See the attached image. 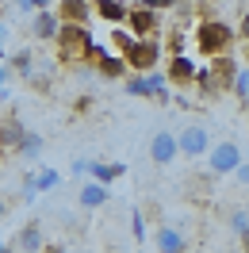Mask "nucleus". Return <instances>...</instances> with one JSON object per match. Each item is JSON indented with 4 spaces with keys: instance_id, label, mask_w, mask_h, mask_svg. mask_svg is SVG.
<instances>
[{
    "instance_id": "20e7f679",
    "label": "nucleus",
    "mask_w": 249,
    "mask_h": 253,
    "mask_svg": "<svg viewBox=\"0 0 249 253\" xmlns=\"http://www.w3.org/2000/svg\"><path fill=\"white\" fill-rule=\"evenodd\" d=\"M126 92L138 96V100H161V104H172L165 69H150V73H134V77H126Z\"/></svg>"
},
{
    "instance_id": "f8f14e48",
    "label": "nucleus",
    "mask_w": 249,
    "mask_h": 253,
    "mask_svg": "<svg viewBox=\"0 0 249 253\" xmlns=\"http://www.w3.org/2000/svg\"><path fill=\"white\" fill-rule=\"evenodd\" d=\"M58 27H62V19L54 16V8H39V12H31V35H35V39L54 42V39H58Z\"/></svg>"
},
{
    "instance_id": "72a5a7b5",
    "label": "nucleus",
    "mask_w": 249,
    "mask_h": 253,
    "mask_svg": "<svg viewBox=\"0 0 249 253\" xmlns=\"http://www.w3.org/2000/svg\"><path fill=\"white\" fill-rule=\"evenodd\" d=\"M4 253H19V250H16V246H8V250H4Z\"/></svg>"
},
{
    "instance_id": "4c0bfd02",
    "label": "nucleus",
    "mask_w": 249,
    "mask_h": 253,
    "mask_svg": "<svg viewBox=\"0 0 249 253\" xmlns=\"http://www.w3.org/2000/svg\"><path fill=\"white\" fill-rule=\"evenodd\" d=\"M0 154H4V150H0Z\"/></svg>"
},
{
    "instance_id": "dca6fc26",
    "label": "nucleus",
    "mask_w": 249,
    "mask_h": 253,
    "mask_svg": "<svg viewBox=\"0 0 249 253\" xmlns=\"http://www.w3.org/2000/svg\"><path fill=\"white\" fill-rule=\"evenodd\" d=\"M157 250L161 253H188V238H184V230H176V226H169V222H161L157 226Z\"/></svg>"
},
{
    "instance_id": "5701e85b",
    "label": "nucleus",
    "mask_w": 249,
    "mask_h": 253,
    "mask_svg": "<svg viewBox=\"0 0 249 253\" xmlns=\"http://www.w3.org/2000/svg\"><path fill=\"white\" fill-rule=\"evenodd\" d=\"M58 184H62V173H58V169L35 173V188H39V192H50V188H58Z\"/></svg>"
},
{
    "instance_id": "9b49d317",
    "label": "nucleus",
    "mask_w": 249,
    "mask_h": 253,
    "mask_svg": "<svg viewBox=\"0 0 249 253\" xmlns=\"http://www.w3.org/2000/svg\"><path fill=\"white\" fill-rule=\"evenodd\" d=\"M88 62L96 65V73H100V77H108V81H119V77H126V62L119 58V54H108V50H96V46H92Z\"/></svg>"
},
{
    "instance_id": "423d86ee",
    "label": "nucleus",
    "mask_w": 249,
    "mask_h": 253,
    "mask_svg": "<svg viewBox=\"0 0 249 253\" xmlns=\"http://www.w3.org/2000/svg\"><path fill=\"white\" fill-rule=\"evenodd\" d=\"M176 150L184 154V158H203L207 150H211V130L203 123H188L176 130Z\"/></svg>"
},
{
    "instance_id": "f704fd0d",
    "label": "nucleus",
    "mask_w": 249,
    "mask_h": 253,
    "mask_svg": "<svg viewBox=\"0 0 249 253\" xmlns=\"http://www.w3.org/2000/svg\"><path fill=\"white\" fill-rule=\"evenodd\" d=\"M4 58H8V54H4V46H0V62H4Z\"/></svg>"
},
{
    "instance_id": "e433bc0d",
    "label": "nucleus",
    "mask_w": 249,
    "mask_h": 253,
    "mask_svg": "<svg viewBox=\"0 0 249 253\" xmlns=\"http://www.w3.org/2000/svg\"><path fill=\"white\" fill-rule=\"evenodd\" d=\"M203 4H218V0H203Z\"/></svg>"
},
{
    "instance_id": "f3484780",
    "label": "nucleus",
    "mask_w": 249,
    "mask_h": 253,
    "mask_svg": "<svg viewBox=\"0 0 249 253\" xmlns=\"http://www.w3.org/2000/svg\"><path fill=\"white\" fill-rule=\"evenodd\" d=\"M16 250H19V253H42V250H46V238H42V226H39V222H27V226H19V234H16Z\"/></svg>"
},
{
    "instance_id": "cd10ccee",
    "label": "nucleus",
    "mask_w": 249,
    "mask_h": 253,
    "mask_svg": "<svg viewBox=\"0 0 249 253\" xmlns=\"http://www.w3.org/2000/svg\"><path fill=\"white\" fill-rule=\"evenodd\" d=\"M234 35H238V39H242V42H249V12H246V16H242V23H238V27H234Z\"/></svg>"
},
{
    "instance_id": "c756f323",
    "label": "nucleus",
    "mask_w": 249,
    "mask_h": 253,
    "mask_svg": "<svg viewBox=\"0 0 249 253\" xmlns=\"http://www.w3.org/2000/svg\"><path fill=\"white\" fill-rule=\"evenodd\" d=\"M238 238H242V253H249V230H242Z\"/></svg>"
},
{
    "instance_id": "ddd939ff",
    "label": "nucleus",
    "mask_w": 249,
    "mask_h": 253,
    "mask_svg": "<svg viewBox=\"0 0 249 253\" xmlns=\"http://www.w3.org/2000/svg\"><path fill=\"white\" fill-rule=\"evenodd\" d=\"M54 16L62 19V23H84V27H88V19H92V0H58Z\"/></svg>"
},
{
    "instance_id": "f03ea898",
    "label": "nucleus",
    "mask_w": 249,
    "mask_h": 253,
    "mask_svg": "<svg viewBox=\"0 0 249 253\" xmlns=\"http://www.w3.org/2000/svg\"><path fill=\"white\" fill-rule=\"evenodd\" d=\"M119 58H123L134 73H150V69L161 65L165 50H161V39H130V42L119 50Z\"/></svg>"
},
{
    "instance_id": "39448f33",
    "label": "nucleus",
    "mask_w": 249,
    "mask_h": 253,
    "mask_svg": "<svg viewBox=\"0 0 249 253\" xmlns=\"http://www.w3.org/2000/svg\"><path fill=\"white\" fill-rule=\"evenodd\" d=\"M242 165V146L238 142H218L207 150V173L211 176H230Z\"/></svg>"
},
{
    "instance_id": "b1692460",
    "label": "nucleus",
    "mask_w": 249,
    "mask_h": 253,
    "mask_svg": "<svg viewBox=\"0 0 249 253\" xmlns=\"http://www.w3.org/2000/svg\"><path fill=\"white\" fill-rule=\"evenodd\" d=\"M230 230H234V234L249 230V211H246V207H230Z\"/></svg>"
},
{
    "instance_id": "a878e982",
    "label": "nucleus",
    "mask_w": 249,
    "mask_h": 253,
    "mask_svg": "<svg viewBox=\"0 0 249 253\" xmlns=\"http://www.w3.org/2000/svg\"><path fill=\"white\" fill-rule=\"evenodd\" d=\"M19 12H39V8H50V0H16Z\"/></svg>"
},
{
    "instance_id": "6e6552de",
    "label": "nucleus",
    "mask_w": 249,
    "mask_h": 253,
    "mask_svg": "<svg viewBox=\"0 0 249 253\" xmlns=\"http://www.w3.org/2000/svg\"><path fill=\"white\" fill-rule=\"evenodd\" d=\"M196 58L192 54H184V50H176V54H169V69H165V77H169V84H180V88H188L192 81H196Z\"/></svg>"
},
{
    "instance_id": "412c9836",
    "label": "nucleus",
    "mask_w": 249,
    "mask_h": 253,
    "mask_svg": "<svg viewBox=\"0 0 249 253\" xmlns=\"http://www.w3.org/2000/svg\"><path fill=\"white\" fill-rule=\"evenodd\" d=\"M230 92L242 100V108H249V65H238V73H234V84Z\"/></svg>"
},
{
    "instance_id": "c85d7f7f",
    "label": "nucleus",
    "mask_w": 249,
    "mask_h": 253,
    "mask_svg": "<svg viewBox=\"0 0 249 253\" xmlns=\"http://www.w3.org/2000/svg\"><path fill=\"white\" fill-rule=\"evenodd\" d=\"M4 81H8V62H0V96H4Z\"/></svg>"
},
{
    "instance_id": "2eb2a0df",
    "label": "nucleus",
    "mask_w": 249,
    "mask_h": 253,
    "mask_svg": "<svg viewBox=\"0 0 249 253\" xmlns=\"http://www.w3.org/2000/svg\"><path fill=\"white\" fill-rule=\"evenodd\" d=\"M84 173L92 176V180H100V184H115V180H123L126 165H119V161H84Z\"/></svg>"
},
{
    "instance_id": "2f4dec72",
    "label": "nucleus",
    "mask_w": 249,
    "mask_h": 253,
    "mask_svg": "<svg viewBox=\"0 0 249 253\" xmlns=\"http://www.w3.org/2000/svg\"><path fill=\"white\" fill-rule=\"evenodd\" d=\"M4 39H8V27H4V23H0V46H4Z\"/></svg>"
},
{
    "instance_id": "0eeeda50",
    "label": "nucleus",
    "mask_w": 249,
    "mask_h": 253,
    "mask_svg": "<svg viewBox=\"0 0 249 253\" xmlns=\"http://www.w3.org/2000/svg\"><path fill=\"white\" fill-rule=\"evenodd\" d=\"M123 27H130L134 39H157V35H161V12H150V8L134 4V8L126 12Z\"/></svg>"
},
{
    "instance_id": "f257e3e1",
    "label": "nucleus",
    "mask_w": 249,
    "mask_h": 253,
    "mask_svg": "<svg viewBox=\"0 0 249 253\" xmlns=\"http://www.w3.org/2000/svg\"><path fill=\"white\" fill-rule=\"evenodd\" d=\"M234 27L230 23H222V19H200L196 23V50H200L203 58H215V54H226L234 46Z\"/></svg>"
},
{
    "instance_id": "a211bd4d",
    "label": "nucleus",
    "mask_w": 249,
    "mask_h": 253,
    "mask_svg": "<svg viewBox=\"0 0 249 253\" xmlns=\"http://www.w3.org/2000/svg\"><path fill=\"white\" fill-rule=\"evenodd\" d=\"M126 12H130V8H126V0H92V16L104 19V23H111V27H115V23H123Z\"/></svg>"
},
{
    "instance_id": "393cba45",
    "label": "nucleus",
    "mask_w": 249,
    "mask_h": 253,
    "mask_svg": "<svg viewBox=\"0 0 249 253\" xmlns=\"http://www.w3.org/2000/svg\"><path fill=\"white\" fill-rule=\"evenodd\" d=\"M130 234L134 242H146V211H130Z\"/></svg>"
},
{
    "instance_id": "aec40b11",
    "label": "nucleus",
    "mask_w": 249,
    "mask_h": 253,
    "mask_svg": "<svg viewBox=\"0 0 249 253\" xmlns=\"http://www.w3.org/2000/svg\"><path fill=\"white\" fill-rule=\"evenodd\" d=\"M4 62L12 65V69H16V73H19L23 81H31V77H35V54H31L27 46H23V50H16V54H8Z\"/></svg>"
},
{
    "instance_id": "4be33fe9",
    "label": "nucleus",
    "mask_w": 249,
    "mask_h": 253,
    "mask_svg": "<svg viewBox=\"0 0 249 253\" xmlns=\"http://www.w3.org/2000/svg\"><path fill=\"white\" fill-rule=\"evenodd\" d=\"M19 154H23V158H39V154H42V134H39V130H23Z\"/></svg>"
},
{
    "instance_id": "6ab92c4d",
    "label": "nucleus",
    "mask_w": 249,
    "mask_h": 253,
    "mask_svg": "<svg viewBox=\"0 0 249 253\" xmlns=\"http://www.w3.org/2000/svg\"><path fill=\"white\" fill-rule=\"evenodd\" d=\"M23 130H27V126L19 123L16 115H12V119H0V150H19Z\"/></svg>"
},
{
    "instance_id": "bb28decb",
    "label": "nucleus",
    "mask_w": 249,
    "mask_h": 253,
    "mask_svg": "<svg viewBox=\"0 0 249 253\" xmlns=\"http://www.w3.org/2000/svg\"><path fill=\"white\" fill-rule=\"evenodd\" d=\"M230 176H238V184H246V188H249V161L242 158V165H238V169H234Z\"/></svg>"
},
{
    "instance_id": "c9c22d12",
    "label": "nucleus",
    "mask_w": 249,
    "mask_h": 253,
    "mask_svg": "<svg viewBox=\"0 0 249 253\" xmlns=\"http://www.w3.org/2000/svg\"><path fill=\"white\" fill-rule=\"evenodd\" d=\"M4 250H8V246H4V242H0V253H4Z\"/></svg>"
},
{
    "instance_id": "1a4fd4ad",
    "label": "nucleus",
    "mask_w": 249,
    "mask_h": 253,
    "mask_svg": "<svg viewBox=\"0 0 249 253\" xmlns=\"http://www.w3.org/2000/svg\"><path fill=\"white\" fill-rule=\"evenodd\" d=\"M207 73H211V84H215V92H226L234 84V73H238V62L230 58V50L226 54H215L211 65H207Z\"/></svg>"
},
{
    "instance_id": "473e14b6",
    "label": "nucleus",
    "mask_w": 249,
    "mask_h": 253,
    "mask_svg": "<svg viewBox=\"0 0 249 253\" xmlns=\"http://www.w3.org/2000/svg\"><path fill=\"white\" fill-rule=\"evenodd\" d=\"M4 215H8V204H4V196H0V219H4Z\"/></svg>"
},
{
    "instance_id": "4468645a",
    "label": "nucleus",
    "mask_w": 249,
    "mask_h": 253,
    "mask_svg": "<svg viewBox=\"0 0 249 253\" xmlns=\"http://www.w3.org/2000/svg\"><path fill=\"white\" fill-rule=\"evenodd\" d=\"M77 204L84 207V211H96V207H108L111 204V188L108 184H100V180H84L77 192Z\"/></svg>"
},
{
    "instance_id": "9d476101",
    "label": "nucleus",
    "mask_w": 249,
    "mask_h": 253,
    "mask_svg": "<svg viewBox=\"0 0 249 253\" xmlns=\"http://www.w3.org/2000/svg\"><path fill=\"white\" fill-rule=\"evenodd\" d=\"M176 158H180L176 134H172V130H157L154 138H150V161H154V165H172Z\"/></svg>"
},
{
    "instance_id": "7c9ffc66",
    "label": "nucleus",
    "mask_w": 249,
    "mask_h": 253,
    "mask_svg": "<svg viewBox=\"0 0 249 253\" xmlns=\"http://www.w3.org/2000/svg\"><path fill=\"white\" fill-rule=\"evenodd\" d=\"M42 253H73V250H65V246H46Z\"/></svg>"
},
{
    "instance_id": "7ed1b4c3",
    "label": "nucleus",
    "mask_w": 249,
    "mask_h": 253,
    "mask_svg": "<svg viewBox=\"0 0 249 253\" xmlns=\"http://www.w3.org/2000/svg\"><path fill=\"white\" fill-rule=\"evenodd\" d=\"M54 42H58V54H62L65 62H81V58L92 54V35H88L84 23H62Z\"/></svg>"
}]
</instances>
